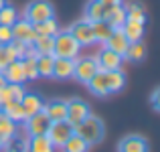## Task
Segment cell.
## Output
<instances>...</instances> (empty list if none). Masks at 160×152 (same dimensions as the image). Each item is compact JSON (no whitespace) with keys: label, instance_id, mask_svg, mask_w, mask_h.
<instances>
[{"label":"cell","instance_id":"obj_1","mask_svg":"<svg viewBox=\"0 0 160 152\" xmlns=\"http://www.w3.org/2000/svg\"><path fill=\"white\" fill-rule=\"evenodd\" d=\"M73 130H75V134H79V136L87 142V144H98V142H102L103 134H106L102 120L95 118V116H91V114L81 122V124L73 126Z\"/></svg>","mask_w":160,"mask_h":152},{"label":"cell","instance_id":"obj_2","mask_svg":"<svg viewBox=\"0 0 160 152\" xmlns=\"http://www.w3.org/2000/svg\"><path fill=\"white\" fill-rule=\"evenodd\" d=\"M79 55V43L73 39L69 31H59L53 37V57L75 59Z\"/></svg>","mask_w":160,"mask_h":152},{"label":"cell","instance_id":"obj_3","mask_svg":"<svg viewBox=\"0 0 160 152\" xmlns=\"http://www.w3.org/2000/svg\"><path fill=\"white\" fill-rule=\"evenodd\" d=\"M51 16H55V8L51 2H47V0H32L27 6V16L24 18L35 24V23H41V20L51 18Z\"/></svg>","mask_w":160,"mask_h":152},{"label":"cell","instance_id":"obj_4","mask_svg":"<svg viewBox=\"0 0 160 152\" xmlns=\"http://www.w3.org/2000/svg\"><path fill=\"white\" fill-rule=\"evenodd\" d=\"M73 126L69 124L67 120H61V122H51V126H49L47 130V138L51 140L53 148H61L63 144H65V140L73 134Z\"/></svg>","mask_w":160,"mask_h":152},{"label":"cell","instance_id":"obj_5","mask_svg":"<svg viewBox=\"0 0 160 152\" xmlns=\"http://www.w3.org/2000/svg\"><path fill=\"white\" fill-rule=\"evenodd\" d=\"M87 116H89V105H87L83 99L73 98V99L67 101V114H65V120L69 122L71 126L81 124V122L85 120Z\"/></svg>","mask_w":160,"mask_h":152},{"label":"cell","instance_id":"obj_6","mask_svg":"<svg viewBox=\"0 0 160 152\" xmlns=\"http://www.w3.org/2000/svg\"><path fill=\"white\" fill-rule=\"evenodd\" d=\"M98 65L91 57H85V59H77L75 57V69H73V77L77 79L79 83H89V79L98 73Z\"/></svg>","mask_w":160,"mask_h":152},{"label":"cell","instance_id":"obj_7","mask_svg":"<svg viewBox=\"0 0 160 152\" xmlns=\"http://www.w3.org/2000/svg\"><path fill=\"white\" fill-rule=\"evenodd\" d=\"M93 61H95V65H98L99 71H112V69H120L124 57L118 55V53H113L112 49H108L106 45H103V49L98 53V57H95Z\"/></svg>","mask_w":160,"mask_h":152},{"label":"cell","instance_id":"obj_8","mask_svg":"<svg viewBox=\"0 0 160 152\" xmlns=\"http://www.w3.org/2000/svg\"><path fill=\"white\" fill-rule=\"evenodd\" d=\"M10 28H12V39H18L27 45H32V41L39 37L37 31H35V27H32V23H28L27 18H22V20L16 18Z\"/></svg>","mask_w":160,"mask_h":152},{"label":"cell","instance_id":"obj_9","mask_svg":"<svg viewBox=\"0 0 160 152\" xmlns=\"http://www.w3.org/2000/svg\"><path fill=\"white\" fill-rule=\"evenodd\" d=\"M27 132L28 136H41V134H47L49 126H51V120L47 118V114L41 109V112L32 114V116H28L27 120Z\"/></svg>","mask_w":160,"mask_h":152},{"label":"cell","instance_id":"obj_10","mask_svg":"<svg viewBox=\"0 0 160 152\" xmlns=\"http://www.w3.org/2000/svg\"><path fill=\"white\" fill-rule=\"evenodd\" d=\"M69 33L73 35V39L79 43V47H87V45L95 43L93 41V31H91V23L87 20H79L69 28Z\"/></svg>","mask_w":160,"mask_h":152},{"label":"cell","instance_id":"obj_11","mask_svg":"<svg viewBox=\"0 0 160 152\" xmlns=\"http://www.w3.org/2000/svg\"><path fill=\"white\" fill-rule=\"evenodd\" d=\"M103 20L109 24L112 28H122V24L126 23V8L124 4H112V6H106V12H103Z\"/></svg>","mask_w":160,"mask_h":152},{"label":"cell","instance_id":"obj_12","mask_svg":"<svg viewBox=\"0 0 160 152\" xmlns=\"http://www.w3.org/2000/svg\"><path fill=\"white\" fill-rule=\"evenodd\" d=\"M118 152H148V142H146V138L132 134V136H126L124 140H120Z\"/></svg>","mask_w":160,"mask_h":152},{"label":"cell","instance_id":"obj_13","mask_svg":"<svg viewBox=\"0 0 160 152\" xmlns=\"http://www.w3.org/2000/svg\"><path fill=\"white\" fill-rule=\"evenodd\" d=\"M43 112L47 114V118L51 122H61V120H65V114H67V101L65 99H49L43 105Z\"/></svg>","mask_w":160,"mask_h":152},{"label":"cell","instance_id":"obj_14","mask_svg":"<svg viewBox=\"0 0 160 152\" xmlns=\"http://www.w3.org/2000/svg\"><path fill=\"white\" fill-rule=\"evenodd\" d=\"M122 31H124L128 43H136V41L144 39V33H146V23H138V20H130L126 18V23L122 24Z\"/></svg>","mask_w":160,"mask_h":152},{"label":"cell","instance_id":"obj_15","mask_svg":"<svg viewBox=\"0 0 160 152\" xmlns=\"http://www.w3.org/2000/svg\"><path fill=\"white\" fill-rule=\"evenodd\" d=\"M103 45H106L108 49H112L113 53H118V55L124 57L126 49H128V39H126V35H124L122 28H112V35L108 37V41Z\"/></svg>","mask_w":160,"mask_h":152},{"label":"cell","instance_id":"obj_16","mask_svg":"<svg viewBox=\"0 0 160 152\" xmlns=\"http://www.w3.org/2000/svg\"><path fill=\"white\" fill-rule=\"evenodd\" d=\"M73 69H75V59L55 57V63H53V77L55 79H69V77H73Z\"/></svg>","mask_w":160,"mask_h":152},{"label":"cell","instance_id":"obj_17","mask_svg":"<svg viewBox=\"0 0 160 152\" xmlns=\"http://www.w3.org/2000/svg\"><path fill=\"white\" fill-rule=\"evenodd\" d=\"M20 104H22V109H24V120H27L28 116H32V114L41 112L45 105L43 98H41L39 94H28V91H24L22 99H20Z\"/></svg>","mask_w":160,"mask_h":152},{"label":"cell","instance_id":"obj_18","mask_svg":"<svg viewBox=\"0 0 160 152\" xmlns=\"http://www.w3.org/2000/svg\"><path fill=\"white\" fill-rule=\"evenodd\" d=\"M24 91L27 89L22 87V83H8L6 81L2 87H0V108L10 99H22Z\"/></svg>","mask_w":160,"mask_h":152},{"label":"cell","instance_id":"obj_19","mask_svg":"<svg viewBox=\"0 0 160 152\" xmlns=\"http://www.w3.org/2000/svg\"><path fill=\"white\" fill-rule=\"evenodd\" d=\"M2 75L8 83H24V73H22V65H20V59H14L10 61L6 67L2 69Z\"/></svg>","mask_w":160,"mask_h":152},{"label":"cell","instance_id":"obj_20","mask_svg":"<svg viewBox=\"0 0 160 152\" xmlns=\"http://www.w3.org/2000/svg\"><path fill=\"white\" fill-rule=\"evenodd\" d=\"M0 109H2L4 116L10 118L12 122H22V120H24V109H22L20 99H10V101H6V104H4Z\"/></svg>","mask_w":160,"mask_h":152},{"label":"cell","instance_id":"obj_21","mask_svg":"<svg viewBox=\"0 0 160 152\" xmlns=\"http://www.w3.org/2000/svg\"><path fill=\"white\" fill-rule=\"evenodd\" d=\"M106 73V85H108V91L109 94H116L124 87L126 83V77L120 69H112V71H103Z\"/></svg>","mask_w":160,"mask_h":152},{"label":"cell","instance_id":"obj_22","mask_svg":"<svg viewBox=\"0 0 160 152\" xmlns=\"http://www.w3.org/2000/svg\"><path fill=\"white\" fill-rule=\"evenodd\" d=\"M87 85H89L91 94L98 95V98H106V95H109L108 85H106V73H103V71H98V73L89 79V83H87Z\"/></svg>","mask_w":160,"mask_h":152},{"label":"cell","instance_id":"obj_23","mask_svg":"<svg viewBox=\"0 0 160 152\" xmlns=\"http://www.w3.org/2000/svg\"><path fill=\"white\" fill-rule=\"evenodd\" d=\"M103 12H106V6H103L99 0H89V2L85 4V20L87 23L103 20Z\"/></svg>","mask_w":160,"mask_h":152},{"label":"cell","instance_id":"obj_24","mask_svg":"<svg viewBox=\"0 0 160 152\" xmlns=\"http://www.w3.org/2000/svg\"><path fill=\"white\" fill-rule=\"evenodd\" d=\"M32 27H35V31H37L39 37H55L59 33V24H57V20H55V16H51V18H47V20H41V23H35Z\"/></svg>","mask_w":160,"mask_h":152},{"label":"cell","instance_id":"obj_25","mask_svg":"<svg viewBox=\"0 0 160 152\" xmlns=\"http://www.w3.org/2000/svg\"><path fill=\"white\" fill-rule=\"evenodd\" d=\"M61 148L65 150V152H87L89 144H87V142L83 140L79 134H75V132H73V134H71V136L65 140V144H63Z\"/></svg>","mask_w":160,"mask_h":152},{"label":"cell","instance_id":"obj_26","mask_svg":"<svg viewBox=\"0 0 160 152\" xmlns=\"http://www.w3.org/2000/svg\"><path fill=\"white\" fill-rule=\"evenodd\" d=\"M28 152H53V144L47 138V134L31 136V140H28Z\"/></svg>","mask_w":160,"mask_h":152},{"label":"cell","instance_id":"obj_27","mask_svg":"<svg viewBox=\"0 0 160 152\" xmlns=\"http://www.w3.org/2000/svg\"><path fill=\"white\" fill-rule=\"evenodd\" d=\"M53 55H37V71L39 77H53Z\"/></svg>","mask_w":160,"mask_h":152},{"label":"cell","instance_id":"obj_28","mask_svg":"<svg viewBox=\"0 0 160 152\" xmlns=\"http://www.w3.org/2000/svg\"><path fill=\"white\" fill-rule=\"evenodd\" d=\"M146 57V47L142 41H136V43H128V49H126L124 53V59H128V61H142V59Z\"/></svg>","mask_w":160,"mask_h":152},{"label":"cell","instance_id":"obj_29","mask_svg":"<svg viewBox=\"0 0 160 152\" xmlns=\"http://www.w3.org/2000/svg\"><path fill=\"white\" fill-rule=\"evenodd\" d=\"M126 18H130V20H138V23H146V10H144V6H142L140 2H128L126 4Z\"/></svg>","mask_w":160,"mask_h":152},{"label":"cell","instance_id":"obj_30","mask_svg":"<svg viewBox=\"0 0 160 152\" xmlns=\"http://www.w3.org/2000/svg\"><path fill=\"white\" fill-rule=\"evenodd\" d=\"M91 31H93V41H98V43H106L108 37L112 35V27H109L106 20L91 23Z\"/></svg>","mask_w":160,"mask_h":152},{"label":"cell","instance_id":"obj_31","mask_svg":"<svg viewBox=\"0 0 160 152\" xmlns=\"http://www.w3.org/2000/svg\"><path fill=\"white\" fill-rule=\"evenodd\" d=\"M14 134H16V122H12L10 118H6L4 112L0 109V138L6 142L8 138H12Z\"/></svg>","mask_w":160,"mask_h":152},{"label":"cell","instance_id":"obj_32","mask_svg":"<svg viewBox=\"0 0 160 152\" xmlns=\"http://www.w3.org/2000/svg\"><path fill=\"white\" fill-rule=\"evenodd\" d=\"M32 49L37 55H53V37H37L32 41Z\"/></svg>","mask_w":160,"mask_h":152},{"label":"cell","instance_id":"obj_33","mask_svg":"<svg viewBox=\"0 0 160 152\" xmlns=\"http://www.w3.org/2000/svg\"><path fill=\"white\" fill-rule=\"evenodd\" d=\"M20 65H22L24 79H37L39 77V71H37V57H22L20 59Z\"/></svg>","mask_w":160,"mask_h":152},{"label":"cell","instance_id":"obj_34","mask_svg":"<svg viewBox=\"0 0 160 152\" xmlns=\"http://www.w3.org/2000/svg\"><path fill=\"white\" fill-rule=\"evenodd\" d=\"M4 152H28V140H22V138H8L4 142Z\"/></svg>","mask_w":160,"mask_h":152},{"label":"cell","instance_id":"obj_35","mask_svg":"<svg viewBox=\"0 0 160 152\" xmlns=\"http://www.w3.org/2000/svg\"><path fill=\"white\" fill-rule=\"evenodd\" d=\"M16 18H18V16H16L14 6H10L8 2L0 8V24H4V27H12Z\"/></svg>","mask_w":160,"mask_h":152},{"label":"cell","instance_id":"obj_36","mask_svg":"<svg viewBox=\"0 0 160 152\" xmlns=\"http://www.w3.org/2000/svg\"><path fill=\"white\" fill-rule=\"evenodd\" d=\"M10 41H12V28L0 24V45H6V43H10Z\"/></svg>","mask_w":160,"mask_h":152},{"label":"cell","instance_id":"obj_37","mask_svg":"<svg viewBox=\"0 0 160 152\" xmlns=\"http://www.w3.org/2000/svg\"><path fill=\"white\" fill-rule=\"evenodd\" d=\"M10 47L14 49V53L18 55V59H22L24 49H27V43H22V41H18V39H12V41H10Z\"/></svg>","mask_w":160,"mask_h":152},{"label":"cell","instance_id":"obj_38","mask_svg":"<svg viewBox=\"0 0 160 152\" xmlns=\"http://www.w3.org/2000/svg\"><path fill=\"white\" fill-rule=\"evenodd\" d=\"M10 63V59H8V53H6V47L4 45H0V71L4 69V67Z\"/></svg>","mask_w":160,"mask_h":152},{"label":"cell","instance_id":"obj_39","mask_svg":"<svg viewBox=\"0 0 160 152\" xmlns=\"http://www.w3.org/2000/svg\"><path fill=\"white\" fill-rule=\"evenodd\" d=\"M158 94H160V91L158 89H154V94H152V105H154V109H156V112H158Z\"/></svg>","mask_w":160,"mask_h":152},{"label":"cell","instance_id":"obj_40","mask_svg":"<svg viewBox=\"0 0 160 152\" xmlns=\"http://www.w3.org/2000/svg\"><path fill=\"white\" fill-rule=\"evenodd\" d=\"M99 2H102L103 6H112V4H120L122 0H99Z\"/></svg>","mask_w":160,"mask_h":152},{"label":"cell","instance_id":"obj_41","mask_svg":"<svg viewBox=\"0 0 160 152\" xmlns=\"http://www.w3.org/2000/svg\"><path fill=\"white\" fill-rule=\"evenodd\" d=\"M4 83H6V79H4V75H2V71H0V87L4 85Z\"/></svg>","mask_w":160,"mask_h":152},{"label":"cell","instance_id":"obj_42","mask_svg":"<svg viewBox=\"0 0 160 152\" xmlns=\"http://www.w3.org/2000/svg\"><path fill=\"white\" fill-rule=\"evenodd\" d=\"M4 4H6V0H0V8H2V6H4Z\"/></svg>","mask_w":160,"mask_h":152},{"label":"cell","instance_id":"obj_43","mask_svg":"<svg viewBox=\"0 0 160 152\" xmlns=\"http://www.w3.org/2000/svg\"><path fill=\"white\" fill-rule=\"evenodd\" d=\"M2 146H4V140H2V138H0V150H2Z\"/></svg>","mask_w":160,"mask_h":152}]
</instances>
